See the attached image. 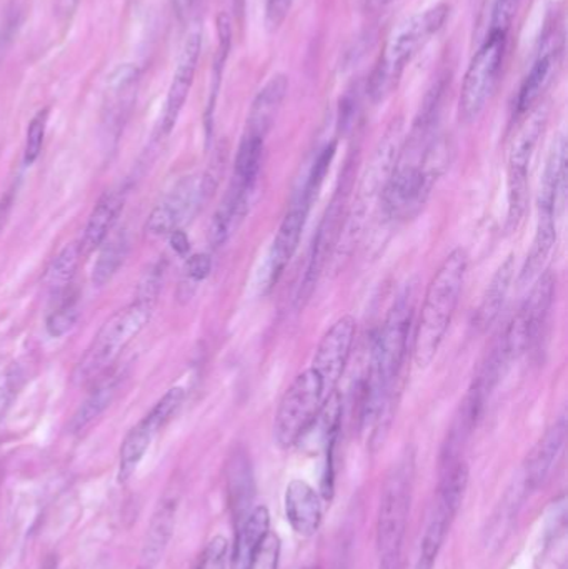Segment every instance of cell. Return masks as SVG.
I'll list each match as a JSON object with an SVG mask.
<instances>
[{
	"instance_id": "obj_9",
	"label": "cell",
	"mask_w": 568,
	"mask_h": 569,
	"mask_svg": "<svg viewBox=\"0 0 568 569\" xmlns=\"http://www.w3.org/2000/svg\"><path fill=\"white\" fill-rule=\"evenodd\" d=\"M546 126V112L537 110L520 127L519 133L512 142L509 156V216L507 223L510 230H516L526 213L527 190H529V170L532 162L534 150L542 136Z\"/></svg>"
},
{
	"instance_id": "obj_19",
	"label": "cell",
	"mask_w": 568,
	"mask_h": 569,
	"mask_svg": "<svg viewBox=\"0 0 568 569\" xmlns=\"http://www.w3.org/2000/svg\"><path fill=\"white\" fill-rule=\"evenodd\" d=\"M177 500L166 498L153 513L143 541L142 557H140V569H152L159 563L172 537L176 527Z\"/></svg>"
},
{
	"instance_id": "obj_5",
	"label": "cell",
	"mask_w": 568,
	"mask_h": 569,
	"mask_svg": "<svg viewBox=\"0 0 568 569\" xmlns=\"http://www.w3.org/2000/svg\"><path fill=\"white\" fill-rule=\"evenodd\" d=\"M327 395L322 378L309 368L297 375L277 408L273 420V438L280 448H290L299 443L320 417Z\"/></svg>"
},
{
	"instance_id": "obj_31",
	"label": "cell",
	"mask_w": 568,
	"mask_h": 569,
	"mask_svg": "<svg viewBox=\"0 0 568 569\" xmlns=\"http://www.w3.org/2000/svg\"><path fill=\"white\" fill-rule=\"evenodd\" d=\"M280 540L276 533H269L262 543L253 551L252 558L246 569H277L279 568Z\"/></svg>"
},
{
	"instance_id": "obj_18",
	"label": "cell",
	"mask_w": 568,
	"mask_h": 569,
	"mask_svg": "<svg viewBox=\"0 0 568 569\" xmlns=\"http://www.w3.org/2000/svg\"><path fill=\"white\" fill-rule=\"evenodd\" d=\"M123 203H126V193L120 192V190L107 192L97 202L89 220H87L82 242L79 243L82 256H90V253L96 252L109 239L110 232H112L120 213H122Z\"/></svg>"
},
{
	"instance_id": "obj_30",
	"label": "cell",
	"mask_w": 568,
	"mask_h": 569,
	"mask_svg": "<svg viewBox=\"0 0 568 569\" xmlns=\"http://www.w3.org/2000/svg\"><path fill=\"white\" fill-rule=\"evenodd\" d=\"M333 156H336V143L327 146L322 152L317 157L316 163H313L312 170H310L309 179H307L306 187H303L302 196L313 202L317 193H319L320 187H322L323 180H326L327 172H329L330 163H332Z\"/></svg>"
},
{
	"instance_id": "obj_10",
	"label": "cell",
	"mask_w": 568,
	"mask_h": 569,
	"mask_svg": "<svg viewBox=\"0 0 568 569\" xmlns=\"http://www.w3.org/2000/svg\"><path fill=\"white\" fill-rule=\"evenodd\" d=\"M203 176L180 179L147 219L146 230L152 237H166L179 230L209 196Z\"/></svg>"
},
{
	"instance_id": "obj_34",
	"label": "cell",
	"mask_w": 568,
	"mask_h": 569,
	"mask_svg": "<svg viewBox=\"0 0 568 569\" xmlns=\"http://www.w3.org/2000/svg\"><path fill=\"white\" fill-rule=\"evenodd\" d=\"M210 270H212V260L207 253H196L187 259L186 272L192 282L206 280L210 276Z\"/></svg>"
},
{
	"instance_id": "obj_26",
	"label": "cell",
	"mask_w": 568,
	"mask_h": 569,
	"mask_svg": "<svg viewBox=\"0 0 568 569\" xmlns=\"http://www.w3.org/2000/svg\"><path fill=\"white\" fill-rule=\"evenodd\" d=\"M129 237L126 232L117 233L112 239H107L100 247L99 257L92 269L93 287H106L113 277L119 273L120 267L129 256Z\"/></svg>"
},
{
	"instance_id": "obj_12",
	"label": "cell",
	"mask_w": 568,
	"mask_h": 569,
	"mask_svg": "<svg viewBox=\"0 0 568 569\" xmlns=\"http://www.w3.org/2000/svg\"><path fill=\"white\" fill-rule=\"evenodd\" d=\"M310 207H312V202L306 199L302 193H299L296 202L292 203L289 212L283 217L279 232H277L276 239H273L272 249H270L269 257H267V288H272L273 284L279 282L283 270L287 269L290 260L296 256L303 227H306L307 217H309Z\"/></svg>"
},
{
	"instance_id": "obj_27",
	"label": "cell",
	"mask_w": 568,
	"mask_h": 569,
	"mask_svg": "<svg viewBox=\"0 0 568 569\" xmlns=\"http://www.w3.org/2000/svg\"><path fill=\"white\" fill-rule=\"evenodd\" d=\"M82 257L79 243H70L52 260L43 277V283L49 288L50 293L57 297L62 291L69 290Z\"/></svg>"
},
{
	"instance_id": "obj_3",
	"label": "cell",
	"mask_w": 568,
	"mask_h": 569,
	"mask_svg": "<svg viewBox=\"0 0 568 569\" xmlns=\"http://www.w3.org/2000/svg\"><path fill=\"white\" fill-rule=\"evenodd\" d=\"M416 460L406 453L387 475L377 518L379 569H402L407 523L412 507Z\"/></svg>"
},
{
	"instance_id": "obj_22",
	"label": "cell",
	"mask_w": 568,
	"mask_h": 569,
	"mask_svg": "<svg viewBox=\"0 0 568 569\" xmlns=\"http://www.w3.org/2000/svg\"><path fill=\"white\" fill-rule=\"evenodd\" d=\"M227 488H229L233 520L239 523L252 510L250 505H252L253 491H256L252 467H250L246 451H236L230 458L229 468H227Z\"/></svg>"
},
{
	"instance_id": "obj_20",
	"label": "cell",
	"mask_w": 568,
	"mask_h": 569,
	"mask_svg": "<svg viewBox=\"0 0 568 569\" xmlns=\"http://www.w3.org/2000/svg\"><path fill=\"white\" fill-rule=\"evenodd\" d=\"M557 212L547 207H539V222H537L536 237H534L532 249L527 256L526 266L520 272V283L536 282L542 276L547 259L552 252L557 240L556 229Z\"/></svg>"
},
{
	"instance_id": "obj_24",
	"label": "cell",
	"mask_w": 568,
	"mask_h": 569,
	"mask_svg": "<svg viewBox=\"0 0 568 569\" xmlns=\"http://www.w3.org/2000/svg\"><path fill=\"white\" fill-rule=\"evenodd\" d=\"M557 57H559L557 46L546 47L544 52H540V56L537 57L532 70H530L529 76L524 80L519 99H517V110H519L520 113L529 112L534 103L542 96L544 90L549 87L554 72H556L557 69Z\"/></svg>"
},
{
	"instance_id": "obj_23",
	"label": "cell",
	"mask_w": 568,
	"mask_h": 569,
	"mask_svg": "<svg viewBox=\"0 0 568 569\" xmlns=\"http://www.w3.org/2000/svg\"><path fill=\"white\" fill-rule=\"evenodd\" d=\"M514 277H516V259H514V256H510L507 257L506 262L499 267L496 276L490 280L482 301H480V307L477 308L474 323H476L479 330H487L499 318L504 303H506L507 295H509L510 287H512Z\"/></svg>"
},
{
	"instance_id": "obj_42",
	"label": "cell",
	"mask_w": 568,
	"mask_h": 569,
	"mask_svg": "<svg viewBox=\"0 0 568 569\" xmlns=\"http://www.w3.org/2000/svg\"><path fill=\"white\" fill-rule=\"evenodd\" d=\"M70 2L76 3V2H77V0H69V6H70Z\"/></svg>"
},
{
	"instance_id": "obj_33",
	"label": "cell",
	"mask_w": 568,
	"mask_h": 569,
	"mask_svg": "<svg viewBox=\"0 0 568 569\" xmlns=\"http://www.w3.org/2000/svg\"><path fill=\"white\" fill-rule=\"evenodd\" d=\"M520 0H496L492 12V29L490 32L507 33L517 10H519Z\"/></svg>"
},
{
	"instance_id": "obj_25",
	"label": "cell",
	"mask_w": 568,
	"mask_h": 569,
	"mask_svg": "<svg viewBox=\"0 0 568 569\" xmlns=\"http://www.w3.org/2000/svg\"><path fill=\"white\" fill-rule=\"evenodd\" d=\"M119 385L120 377H117V375H110V377L103 375L100 380H97L96 387L90 391L89 397L73 415L69 425L70 433H80V431L89 428L112 405L113 398L119 391Z\"/></svg>"
},
{
	"instance_id": "obj_13",
	"label": "cell",
	"mask_w": 568,
	"mask_h": 569,
	"mask_svg": "<svg viewBox=\"0 0 568 569\" xmlns=\"http://www.w3.org/2000/svg\"><path fill=\"white\" fill-rule=\"evenodd\" d=\"M200 49H202V36H200L199 30H193L183 43L176 72H173L172 83H170L169 93H167L166 109H163L162 120H160V133L162 136H169L172 132L180 112L186 106L187 97H189L190 89H192L193 77H196Z\"/></svg>"
},
{
	"instance_id": "obj_32",
	"label": "cell",
	"mask_w": 568,
	"mask_h": 569,
	"mask_svg": "<svg viewBox=\"0 0 568 569\" xmlns=\"http://www.w3.org/2000/svg\"><path fill=\"white\" fill-rule=\"evenodd\" d=\"M227 555H229V543L226 538L216 537L207 543L206 550L200 555L193 569H226Z\"/></svg>"
},
{
	"instance_id": "obj_28",
	"label": "cell",
	"mask_w": 568,
	"mask_h": 569,
	"mask_svg": "<svg viewBox=\"0 0 568 569\" xmlns=\"http://www.w3.org/2000/svg\"><path fill=\"white\" fill-rule=\"evenodd\" d=\"M56 298L59 303L47 317L46 327L50 337L62 338L73 330L79 321L80 311L76 295L70 293L69 290L62 291Z\"/></svg>"
},
{
	"instance_id": "obj_40",
	"label": "cell",
	"mask_w": 568,
	"mask_h": 569,
	"mask_svg": "<svg viewBox=\"0 0 568 569\" xmlns=\"http://www.w3.org/2000/svg\"><path fill=\"white\" fill-rule=\"evenodd\" d=\"M183 3H186V6H190V2H192V0H182Z\"/></svg>"
},
{
	"instance_id": "obj_41",
	"label": "cell",
	"mask_w": 568,
	"mask_h": 569,
	"mask_svg": "<svg viewBox=\"0 0 568 569\" xmlns=\"http://www.w3.org/2000/svg\"><path fill=\"white\" fill-rule=\"evenodd\" d=\"M307 569H323V568L313 567V568H307Z\"/></svg>"
},
{
	"instance_id": "obj_6",
	"label": "cell",
	"mask_w": 568,
	"mask_h": 569,
	"mask_svg": "<svg viewBox=\"0 0 568 569\" xmlns=\"http://www.w3.org/2000/svg\"><path fill=\"white\" fill-rule=\"evenodd\" d=\"M402 146L403 123L402 120L396 119L383 133L360 182L359 193L353 202L352 213L347 220L346 237H343L349 246H352L357 237L362 233L367 217L370 216L376 203L382 200L383 190L392 176Z\"/></svg>"
},
{
	"instance_id": "obj_14",
	"label": "cell",
	"mask_w": 568,
	"mask_h": 569,
	"mask_svg": "<svg viewBox=\"0 0 568 569\" xmlns=\"http://www.w3.org/2000/svg\"><path fill=\"white\" fill-rule=\"evenodd\" d=\"M342 190H337V196L333 197L332 203L327 209L326 217H323L322 223H320L319 232H317L316 239H313L306 279H303L302 288H300V301L309 300L313 288L317 287V282H319L320 276H322L323 269H326L330 252L336 249L339 237H342L343 203H346Z\"/></svg>"
},
{
	"instance_id": "obj_21",
	"label": "cell",
	"mask_w": 568,
	"mask_h": 569,
	"mask_svg": "<svg viewBox=\"0 0 568 569\" xmlns=\"http://www.w3.org/2000/svg\"><path fill=\"white\" fill-rule=\"evenodd\" d=\"M270 515L266 507H256L237 523L236 545H233V569H246L253 551L270 533Z\"/></svg>"
},
{
	"instance_id": "obj_8",
	"label": "cell",
	"mask_w": 568,
	"mask_h": 569,
	"mask_svg": "<svg viewBox=\"0 0 568 569\" xmlns=\"http://www.w3.org/2000/svg\"><path fill=\"white\" fill-rule=\"evenodd\" d=\"M186 400V390L180 387L170 388L156 407L127 433L126 440L120 447L119 457V480L127 481L137 468L140 461L149 451L150 445L156 440L157 435L166 428V425L176 417L177 411L182 407Z\"/></svg>"
},
{
	"instance_id": "obj_36",
	"label": "cell",
	"mask_w": 568,
	"mask_h": 569,
	"mask_svg": "<svg viewBox=\"0 0 568 569\" xmlns=\"http://www.w3.org/2000/svg\"><path fill=\"white\" fill-rule=\"evenodd\" d=\"M170 246H172L173 252L179 253V256H187L190 250L189 237L186 236V232L182 230H176V232L170 233Z\"/></svg>"
},
{
	"instance_id": "obj_16",
	"label": "cell",
	"mask_w": 568,
	"mask_h": 569,
	"mask_svg": "<svg viewBox=\"0 0 568 569\" xmlns=\"http://www.w3.org/2000/svg\"><path fill=\"white\" fill-rule=\"evenodd\" d=\"M566 437L567 420L566 417H562L546 431L536 448L530 451L526 468H524L522 481H520L527 493L537 490L549 477L560 451H562L564 443H566Z\"/></svg>"
},
{
	"instance_id": "obj_11",
	"label": "cell",
	"mask_w": 568,
	"mask_h": 569,
	"mask_svg": "<svg viewBox=\"0 0 568 569\" xmlns=\"http://www.w3.org/2000/svg\"><path fill=\"white\" fill-rule=\"evenodd\" d=\"M357 323L350 315L339 318L329 330L323 333L316 355H313L312 370L322 378L327 395L336 391L337 383L342 378L343 370L349 363L356 340Z\"/></svg>"
},
{
	"instance_id": "obj_39",
	"label": "cell",
	"mask_w": 568,
	"mask_h": 569,
	"mask_svg": "<svg viewBox=\"0 0 568 569\" xmlns=\"http://www.w3.org/2000/svg\"><path fill=\"white\" fill-rule=\"evenodd\" d=\"M389 2L390 0H367V6H369L370 9H379V7H383Z\"/></svg>"
},
{
	"instance_id": "obj_15",
	"label": "cell",
	"mask_w": 568,
	"mask_h": 569,
	"mask_svg": "<svg viewBox=\"0 0 568 569\" xmlns=\"http://www.w3.org/2000/svg\"><path fill=\"white\" fill-rule=\"evenodd\" d=\"M286 517L300 537H312L322 523V500L307 481H290L286 490Z\"/></svg>"
},
{
	"instance_id": "obj_7",
	"label": "cell",
	"mask_w": 568,
	"mask_h": 569,
	"mask_svg": "<svg viewBox=\"0 0 568 569\" xmlns=\"http://www.w3.org/2000/svg\"><path fill=\"white\" fill-rule=\"evenodd\" d=\"M506 36L502 32H490L470 62L459 100V116L464 123L477 120L492 97L502 69Z\"/></svg>"
},
{
	"instance_id": "obj_35",
	"label": "cell",
	"mask_w": 568,
	"mask_h": 569,
	"mask_svg": "<svg viewBox=\"0 0 568 569\" xmlns=\"http://www.w3.org/2000/svg\"><path fill=\"white\" fill-rule=\"evenodd\" d=\"M20 388V375L12 373L3 380V383H0V420H2L3 415L9 410L12 401L16 400L17 391Z\"/></svg>"
},
{
	"instance_id": "obj_38",
	"label": "cell",
	"mask_w": 568,
	"mask_h": 569,
	"mask_svg": "<svg viewBox=\"0 0 568 569\" xmlns=\"http://www.w3.org/2000/svg\"><path fill=\"white\" fill-rule=\"evenodd\" d=\"M434 561L423 560V558L419 557V560H417L416 568L413 569H434Z\"/></svg>"
},
{
	"instance_id": "obj_2",
	"label": "cell",
	"mask_w": 568,
	"mask_h": 569,
	"mask_svg": "<svg viewBox=\"0 0 568 569\" xmlns=\"http://www.w3.org/2000/svg\"><path fill=\"white\" fill-rule=\"evenodd\" d=\"M156 298L137 295L132 303L116 311L102 325L73 371V383L92 385L109 371L126 348L142 333L152 318Z\"/></svg>"
},
{
	"instance_id": "obj_1",
	"label": "cell",
	"mask_w": 568,
	"mask_h": 569,
	"mask_svg": "<svg viewBox=\"0 0 568 569\" xmlns=\"http://www.w3.org/2000/svg\"><path fill=\"white\" fill-rule=\"evenodd\" d=\"M467 266L466 250H454L430 280L413 338V361L419 368L429 367L439 353L462 295Z\"/></svg>"
},
{
	"instance_id": "obj_4",
	"label": "cell",
	"mask_w": 568,
	"mask_h": 569,
	"mask_svg": "<svg viewBox=\"0 0 568 569\" xmlns=\"http://www.w3.org/2000/svg\"><path fill=\"white\" fill-rule=\"evenodd\" d=\"M447 16H449L447 6H437L427 12L410 17L397 27L370 80L369 92L373 100H383L392 92L407 63L412 60L417 50L429 40L430 36L442 29Z\"/></svg>"
},
{
	"instance_id": "obj_29",
	"label": "cell",
	"mask_w": 568,
	"mask_h": 569,
	"mask_svg": "<svg viewBox=\"0 0 568 569\" xmlns=\"http://www.w3.org/2000/svg\"><path fill=\"white\" fill-rule=\"evenodd\" d=\"M47 123H49V109L40 110L30 120L29 127H27L26 149H23L26 166H33L39 159L43 140H46Z\"/></svg>"
},
{
	"instance_id": "obj_37",
	"label": "cell",
	"mask_w": 568,
	"mask_h": 569,
	"mask_svg": "<svg viewBox=\"0 0 568 569\" xmlns=\"http://www.w3.org/2000/svg\"><path fill=\"white\" fill-rule=\"evenodd\" d=\"M10 210V199L2 200L0 202V232L3 230V226H6L7 217H9Z\"/></svg>"
},
{
	"instance_id": "obj_17",
	"label": "cell",
	"mask_w": 568,
	"mask_h": 569,
	"mask_svg": "<svg viewBox=\"0 0 568 569\" xmlns=\"http://www.w3.org/2000/svg\"><path fill=\"white\" fill-rule=\"evenodd\" d=\"M287 92H289V79L283 73H277L266 83L250 107L249 117H247V136L266 140L267 133L272 129L282 109Z\"/></svg>"
}]
</instances>
